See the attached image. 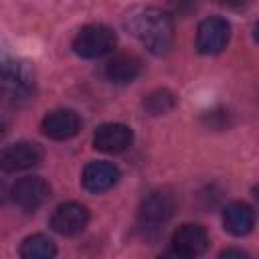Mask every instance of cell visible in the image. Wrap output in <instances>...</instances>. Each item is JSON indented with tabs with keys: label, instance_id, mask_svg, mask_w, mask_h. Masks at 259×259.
Segmentation results:
<instances>
[{
	"label": "cell",
	"instance_id": "30bf717a",
	"mask_svg": "<svg viewBox=\"0 0 259 259\" xmlns=\"http://www.w3.org/2000/svg\"><path fill=\"white\" fill-rule=\"evenodd\" d=\"M0 87L12 101L30 99V95L34 93V83H32V77L26 71V67L18 65V63H10V61H6V65H4V71L0 77Z\"/></svg>",
	"mask_w": 259,
	"mask_h": 259
},
{
	"label": "cell",
	"instance_id": "8fae6325",
	"mask_svg": "<svg viewBox=\"0 0 259 259\" xmlns=\"http://www.w3.org/2000/svg\"><path fill=\"white\" fill-rule=\"evenodd\" d=\"M40 130L47 138L61 142V140H69L79 134L81 119L73 109H53L42 117Z\"/></svg>",
	"mask_w": 259,
	"mask_h": 259
},
{
	"label": "cell",
	"instance_id": "ba28073f",
	"mask_svg": "<svg viewBox=\"0 0 259 259\" xmlns=\"http://www.w3.org/2000/svg\"><path fill=\"white\" fill-rule=\"evenodd\" d=\"M208 247V233L204 227L186 223L172 235V253L178 257H198Z\"/></svg>",
	"mask_w": 259,
	"mask_h": 259
},
{
	"label": "cell",
	"instance_id": "52a82bcc",
	"mask_svg": "<svg viewBox=\"0 0 259 259\" xmlns=\"http://www.w3.org/2000/svg\"><path fill=\"white\" fill-rule=\"evenodd\" d=\"M87 223H89V210L79 202H63L55 208L51 217V229L65 237L79 235L87 227Z\"/></svg>",
	"mask_w": 259,
	"mask_h": 259
},
{
	"label": "cell",
	"instance_id": "5b68a950",
	"mask_svg": "<svg viewBox=\"0 0 259 259\" xmlns=\"http://www.w3.org/2000/svg\"><path fill=\"white\" fill-rule=\"evenodd\" d=\"M10 196L22 210L32 212L49 200L51 186L40 176H24V178L16 180V184L10 188Z\"/></svg>",
	"mask_w": 259,
	"mask_h": 259
},
{
	"label": "cell",
	"instance_id": "6da1fadb",
	"mask_svg": "<svg viewBox=\"0 0 259 259\" xmlns=\"http://www.w3.org/2000/svg\"><path fill=\"white\" fill-rule=\"evenodd\" d=\"M125 28L154 55H166L174 45V20L160 8H136L125 16Z\"/></svg>",
	"mask_w": 259,
	"mask_h": 259
},
{
	"label": "cell",
	"instance_id": "d6986e66",
	"mask_svg": "<svg viewBox=\"0 0 259 259\" xmlns=\"http://www.w3.org/2000/svg\"><path fill=\"white\" fill-rule=\"evenodd\" d=\"M4 65H6V61H2V59H0V77H2V71H4Z\"/></svg>",
	"mask_w": 259,
	"mask_h": 259
},
{
	"label": "cell",
	"instance_id": "4fadbf2b",
	"mask_svg": "<svg viewBox=\"0 0 259 259\" xmlns=\"http://www.w3.org/2000/svg\"><path fill=\"white\" fill-rule=\"evenodd\" d=\"M142 71V61L132 53H117L105 65V77L115 85L132 83Z\"/></svg>",
	"mask_w": 259,
	"mask_h": 259
},
{
	"label": "cell",
	"instance_id": "8992f818",
	"mask_svg": "<svg viewBox=\"0 0 259 259\" xmlns=\"http://www.w3.org/2000/svg\"><path fill=\"white\" fill-rule=\"evenodd\" d=\"M42 160V148L34 142H16L0 150V170L20 172L36 166Z\"/></svg>",
	"mask_w": 259,
	"mask_h": 259
},
{
	"label": "cell",
	"instance_id": "e0dca14e",
	"mask_svg": "<svg viewBox=\"0 0 259 259\" xmlns=\"http://www.w3.org/2000/svg\"><path fill=\"white\" fill-rule=\"evenodd\" d=\"M196 4H198V0H172L174 10H176V12H180V14H186V12L194 10V8H196Z\"/></svg>",
	"mask_w": 259,
	"mask_h": 259
},
{
	"label": "cell",
	"instance_id": "2e32d148",
	"mask_svg": "<svg viewBox=\"0 0 259 259\" xmlns=\"http://www.w3.org/2000/svg\"><path fill=\"white\" fill-rule=\"evenodd\" d=\"M174 105H176V97L168 89H156V91L148 93L142 101V107L150 115H164V113L172 111Z\"/></svg>",
	"mask_w": 259,
	"mask_h": 259
},
{
	"label": "cell",
	"instance_id": "9a60e30c",
	"mask_svg": "<svg viewBox=\"0 0 259 259\" xmlns=\"http://www.w3.org/2000/svg\"><path fill=\"white\" fill-rule=\"evenodd\" d=\"M18 253L24 259H51L57 255V245L47 235H30L20 243Z\"/></svg>",
	"mask_w": 259,
	"mask_h": 259
},
{
	"label": "cell",
	"instance_id": "5bb4252c",
	"mask_svg": "<svg viewBox=\"0 0 259 259\" xmlns=\"http://www.w3.org/2000/svg\"><path fill=\"white\" fill-rule=\"evenodd\" d=\"M223 225L235 237H245L253 231L255 212L247 202H231L223 210Z\"/></svg>",
	"mask_w": 259,
	"mask_h": 259
},
{
	"label": "cell",
	"instance_id": "7c38bea8",
	"mask_svg": "<svg viewBox=\"0 0 259 259\" xmlns=\"http://www.w3.org/2000/svg\"><path fill=\"white\" fill-rule=\"evenodd\" d=\"M117 180H119V168L105 160L89 162L81 174V184L89 192H105L113 188Z\"/></svg>",
	"mask_w": 259,
	"mask_h": 259
},
{
	"label": "cell",
	"instance_id": "ffe728a7",
	"mask_svg": "<svg viewBox=\"0 0 259 259\" xmlns=\"http://www.w3.org/2000/svg\"><path fill=\"white\" fill-rule=\"evenodd\" d=\"M223 2H243V0H223Z\"/></svg>",
	"mask_w": 259,
	"mask_h": 259
},
{
	"label": "cell",
	"instance_id": "3957f363",
	"mask_svg": "<svg viewBox=\"0 0 259 259\" xmlns=\"http://www.w3.org/2000/svg\"><path fill=\"white\" fill-rule=\"evenodd\" d=\"M117 42L115 32L105 24L83 26L73 38V51L81 59H97L113 51Z\"/></svg>",
	"mask_w": 259,
	"mask_h": 259
},
{
	"label": "cell",
	"instance_id": "9c48e42d",
	"mask_svg": "<svg viewBox=\"0 0 259 259\" xmlns=\"http://www.w3.org/2000/svg\"><path fill=\"white\" fill-rule=\"evenodd\" d=\"M134 142V132L125 123H103L93 134V148L105 154H121Z\"/></svg>",
	"mask_w": 259,
	"mask_h": 259
},
{
	"label": "cell",
	"instance_id": "277c9868",
	"mask_svg": "<svg viewBox=\"0 0 259 259\" xmlns=\"http://www.w3.org/2000/svg\"><path fill=\"white\" fill-rule=\"evenodd\" d=\"M231 36V24L221 16H208L198 24L196 30V49L200 55L221 53Z\"/></svg>",
	"mask_w": 259,
	"mask_h": 259
},
{
	"label": "cell",
	"instance_id": "7a4b0ae2",
	"mask_svg": "<svg viewBox=\"0 0 259 259\" xmlns=\"http://www.w3.org/2000/svg\"><path fill=\"white\" fill-rule=\"evenodd\" d=\"M176 208V200L172 196V192L168 190H154L150 192L140 208H138V227L144 231V235H158L160 229H164V225L172 219Z\"/></svg>",
	"mask_w": 259,
	"mask_h": 259
},
{
	"label": "cell",
	"instance_id": "ac0fdd59",
	"mask_svg": "<svg viewBox=\"0 0 259 259\" xmlns=\"http://www.w3.org/2000/svg\"><path fill=\"white\" fill-rule=\"evenodd\" d=\"M221 257H247V253L245 251H241V249H225V251H221Z\"/></svg>",
	"mask_w": 259,
	"mask_h": 259
}]
</instances>
